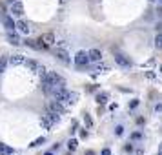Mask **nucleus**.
I'll return each mask as SVG.
<instances>
[{
    "instance_id": "2eb2a0df",
    "label": "nucleus",
    "mask_w": 162,
    "mask_h": 155,
    "mask_svg": "<svg viewBox=\"0 0 162 155\" xmlns=\"http://www.w3.org/2000/svg\"><path fill=\"white\" fill-rule=\"evenodd\" d=\"M0 155H13V148L4 144V142H0Z\"/></svg>"
},
{
    "instance_id": "7c9ffc66",
    "label": "nucleus",
    "mask_w": 162,
    "mask_h": 155,
    "mask_svg": "<svg viewBox=\"0 0 162 155\" xmlns=\"http://www.w3.org/2000/svg\"><path fill=\"white\" fill-rule=\"evenodd\" d=\"M160 71H162V66H160Z\"/></svg>"
},
{
    "instance_id": "1a4fd4ad",
    "label": "nucleus",
    "mask_w": 162,
    "mask_h": 155,
    "mask_svg": "<svg viewBox=\"0 0 162 155\" xmlns=\"http://www.w3.org/2000/svg\"><path fill=\"white\" fill-rule=\"evenodd\" d=\"M48 109H51V112H55V113H66V108L62 106V102H58V100H55V102H49L48 104Z\"/></svg>"
},
{
    "instance_id": "f3484780",
    "label": "nucleus",
    "mask_w": 162,
    "mask_h": 155,
    "mask_svg": "<svg viewBox=\"0 0 162 155\" xmlns=\"http://www.w3.org/2000/svg\"><path fill=\"white\" fill-rule=\"evenodd\" d=\"M108 97H109V95H108L106 91H102V93L97 95V102H99V104H106V102H108Z\"/></svg>"
},
{
    "instance_id": "473e14b6",
    "label": "nucleus",
    "mask_w": 162,
    "mask_h": 155,
    "mask_svg": "<svg viewBox=\"0 0 162 155\" xmlns=\"http://www.w3.org/2000/svg\"><path fill=\"white\" fill-rule=\"evenodd\" d=\"M160 2H162V0H160Z\"/></svg>"
},
{
    "instance_id": "dca6fc26",
    "label": "nucleus",
    "mask_w": 162,
    "mask_h": 155,
    "mask_svg": "<svg viewBox=\"0 0 162 155\" xmlns=\"http://www.w3.org/2000/svg\"><path fill=\"white\" fill-rule=\"evenodd\" d=\"M7 62H9V58H7L6 55H2V57H0V73H2V71H6V66H7Z\"/></svg>"
},
{
    "instance_id": "0eeeda50",
    "label": "nucleus",
    "mask_w": 162,
    "mask_h": 155,
    "mask_svg": "<svg viewBox=\"0 0 162 155\" xmlns=\"http://www.w3.org/2000/svg\"><path fill=\"white\" fill-rule=\"evenodd\" d=\"M9 64L11 66H20V64H26V57L22 53H15L9 57Z\"/></svg>"
},
{
    "instance_id": "c85d7f7f",
    "label": "nucleus",
    "mask_w": 162,
    "mask_h": 155,
    "mask_svg": "<svg viewBox=\"0 0 162 155\" xmlns=\"http://www.w3.org/2000/svg\"><path fill=\"white\" fill-rule=\"evenodd\" d=\"M46 155H53V153H51V151H48V153H46Z\"/></svg>"
},
{
    "instance_id": "4468645a",
    "label": "nucleus",
    "mask_w": 162,
    "mask_h": 155,
    "mask_svg": "<svg viewBox=\"0 0 162 155\" xmlns=\"http://www.w3.org/2000/svg\"><path fill=\"white\" fill-rule=\"evenodd\" d=\"M7 42L13 44V46H18V44H22L20 38H18V35H16V33H11V31L7 33Z\"/></svg>"
},
{
    "instance_id": "a878e982",
    "label": "nucleus",
    "mask_w": 162,
    "mask_h": 155,
    "mask_svg": "<svg viewBox=\"0 0 162 155\" xmlns=\"http://www.w3.org/2000/svg\"><path fill=\"white\" fill-rule=\"evenodd\" d=\"M84 121H86V124H87V126H91V119H89V117H87V115H86V117H84Z\"/></svg>"
},
{
    "instance_id": "f257e3e1",
    "label": "nucleus",
    "mask_w": 162,
    "mask_h": 155,
    "mask_svg": "<svg viewBox=\"0 0 162 155\" xmlns=\"http://www.w3.org/2000/svg\"><path fill=\"white\" fill-rule=\"evenodd\" d=\"M53 97H55V100H58V102H62V104H73V102H77L78 93H75V91H67L66 88H64V90L55 91Z\"/></svg>"
},
{
    "instance_id": "f8f14e48",
    "label": "nucleus",
    "mask_w": 162,
    "mask_h": 155,
    "mask_svg": "<svg viewBox=\"0 0 162 155\" xmlns=\"http://www.w3.org/2000/svg\"><path fill=\"white\" fill-rule=\"evenodd\" d=\"M16 29H18L20 33H24V35H28V33L31 31V28H29V24H28L26 20H18V22H16Z\"/></svg>"
},
{
    "instance_id": "bb28decb",
    "label": "nucleus",
    "mask_w": 162,
    "mask_h": 155,
    "mask_svg": "<svg viewBox=\"0 0 162 155\" xmlns=\"http://www.w3.org/2000/svg\"><path fill=\"white\" fill-rule=\"evenodd\" d=\"M86 155H95V153H93V151H91V150H87V151H86Z\"/></svg>"
},
{
    "instance_id": "7ed1b4c3",
    "label": "nucleus",
    "mask_w": 162,
    "mask_h": 155,
    "mask_svg": "<svg viewBox=\"0 0 162 155\" xmlns=\"http://www.w3.org/2000/svg\"><path fill=\"white\" fill-rule=\"evenodd\" d=\"M38 44H40V48L42 49H48V48H51L53 44L57 42V38H55V35L53 33H42L40 37H38V40H37Z\"/></svg>"
},
{
    "instance_id": "b1692460",
    "label": "nucleus",
    "mask_w": 162,
    "mask_h": 155,
    "mask_svg": "<svg viewBox=\"0 0 162 155\" xmlns=\"http://www.w3.org/2000/svg\"><path fill=\"white\" fill-rule=\"evenodd\" d=\"M124 133V128L122 126H117V135H122Z\"/></svg>"
},
{
    "instance_id": "9d476101",
    "label": "nucleus",
    "mask_w": 162,
    "mask_h": 155,
    "mask_svg": "<svg viewBox=\"0 0 162 155\" xmlns=\"http://www.w3.org/2000/svg\"><path fill=\"white\" fill-rule=\"evenodd\" d=\"M2 22H4V26H6L7 31H13L16 28V22H13V16L11 15H4L2 16Z\"/></svg>"
},
{
    "instance_id": "f03ea898",
    "label": "nucleus",
    "mask_w": 162,
    "mask_h": 155,
    "mask_svg": "<svg viewBox=\"0 0 162 155\" xmlns=\"http://www.w3.org/2000/svg\"><path fill=\"white\" fill-rule=\"evenodd\" d=\"M60 121V113H55V112H51V109H49V112L48 113H46V115H42V126L46 128V130H51V126L55 124V122H58Z\"/></svg>"
},
{
    "instance_id": "6ab92c4d",
    "label": "nucleus",
    "mask_w": 162,
    "mask_h": 155,
    "mask_svg": "<svg viewBox=\"0 0 162 155\" xmlns=\"http://www.w3.org/2000/svg\"><path fill=\"white\" fill-rule=\"evenodd\" d=\"M155 48H157V49H162V33H158V35L155 37Z\"/></svg>"
},
{
    "instance_id": "9b49d317",
    "label": "nucleus",
    "mask_w": 162,
    "mask_h": 155,
    "mask_svg": "<svg viewBox=\"0 0 162 155\" xmlns=\"http://www.w3.org/2000/svg\"><path fill=\"white\" fill-rule=\"evenodd\" d=\"M55 57H57L60 62H64V64H67L69 60H71V58H69V55H67V51H66V49H62V48H58V49L55 51Z\"/></svg>"
},
{
    "instance_id": "4be33fe9",
    "label": "nucleus",
    "mask_w": 162,
    "mask_h": 155,
    "mask_svg": "<svg viewBox=\"0 0 162 155\" xmlns=\"http://www.w3.org/2000/svg\"><path fill=\"white\" fill-rule=\"evenodd\" d=\"M102 71H108V66H97V68H93V73H102Z\"/></svg>"
},
{
    "instance_id": "393cba45",
    "label": "nucleus",
    "mask_w": 162,
    "mask_h": 155,
    "mask_svg": "<svg viewBox=\"0 0 162 155\" xmlns=\"http://www.w3.org/2000/svg\"><path fill=\"white\" fill-rule=\"evenodd\" d=\"M102 155H111V150H109V148H106V150H102Z\"/></svg>"
},
{
    "instance_id": "ddd939ff",
    "label": "nucleus",
    "mask_w": 162,
    "mask_h": 155,
    "mask_svg": "<svg viewBox=\"0 0 162 155\" xmlns=\"http://www.w3.org/2000/svg\"><path fill=\"white\" fill-rule=\"evenodd\" d=\"M87 53H89V60H91V62H99V60L102 58V51H100V49H97V48L89 49Z\"/></svg>"
},
{
    "instance_id": "cd10ccee",
    "label": "nucleus",
    "mask_w": 162,
    "mask_h": 155,
    "mask_svg": "<svg viewBox=\"0 0 162 155\" xmlns=\"http://www.w3.org/2000/svg\"><path fill=\"white\" fill-rule=\"evenodd\" d=\"M158 155H162V144H160V148H158Z\"/></svg>"
},
{
    "instance_id": "412c9836",
    "label": "nucleus",
    "mask_w": 162,
    "mask_h": 155,
    "mask_svg": "<svg viewBox=\"0 0 162 155\" xmlns=\"http://www.w3.org/2000/svg\"><path fill=\"white\" fill-rule=\"evenodd\" d=\"M77 146H78V142H77V139H71V141H69V142H67V148H69V150H71V151H75V150H77Z\"/></svg>"
},
{
    "instance_id": "a211bd4d",
    "label": "nucleus",
    "mask_w": 162,
    "mask_h": 155,
    "mask_svg": "<svg viewBox=\"0 0 162 155\" xmlns=\"http://www.w3.org/2000/svg\"><path fill=\"white\" fill-rule=\"evenodd\" d=\"M44 142H46V137H38V139H35L29 146H31V148H37V146H40V144H44Z\"/></svg>"
},
{
    "instance_id": "2f4dec72",
    "label": "nucleus",
    "mask_w": 162,
    "mask_h": 155,
    "mask_svg": "<svg viewBox=\"0 0 162 155\" xmlns=\"http://www.w3.org/2000/svg\"><path fill=\"white\" fill-rule=\"evenodd\" d=\"M151 2H155V0H151Z\"/></svg>"
},
{
    "instance_id": "c756f323",
    "label": "nucleus",
    "mask_w": 162,
    "mask_h": 155,
    "mask_svg": "<svg viewBox=\"0 0 162 155\" xmlns=\"http://www.w3.org/2000/svg\"><path fill=\"white\" fill-rule=\"evenodd\" d=\"M7 2H11V4H13V2H15V0H7Z\"/></svg>"
},
{
    "instance_id": "20e7f679",
    "label": "nucleus",
    "mask_w": 162,
    "mask_h": 155,
    "mask_svg": "<svg viewBox=\"0 0 162 155\" xmlns=\"http://www.w3.org/2000/svg\"><path fill=\"white\" fill-rule=\"evenodd\" d=\"M9 13H11V15H15V16L24 15V4H22L20 0H15V2L11 4V7H9Z\"/></svg>"
},
{
    "instance_id": "423d86ee",
    "label": "nucleus",
    "mask_w": 162,
    "mask_h": 155,
    "mask_svg": "<svg viewBox=\"0 0 162 155\" xmlns=\"http://www.w3.org/2000/svg\"><path fill=\"white\" fill-rule=\"evenodd\" d=\"M87 62H89V53H86V51H78V53L75 55V64L78 66V68L86 66Z\"/></svg>"
},
{
    "instance_id": "6e6552de",
    "label": "nucleus",
    "mask_w": 162,
    "mask_h": 155,
    "mask_svg": "<svg viewBox=\"0 0 162 155\" xmlns=\"http://www.w3.org/2000/svg\"><path fill=\"white\" fill-rule=\"evenodd\" d=\"M115 62H117L119 66H122V68H129V66H131V60H129L128 57H124L122 53H117V55H115Z\"/></svg>"
},
{
    "instance_id": "39448f33",
    "label": "nucleus",
    "mask_w": 162,
    "mask_h": 155,
    "mask_svg": "<svg viewBox=\"0 0 162 155\" xmlns=\"http://www.w3.org/2000/svg\"><path fill=\"white\" fill-rule=\"evenodd\" d=\"M26 66L29 71H35V73H46V68L42 64H38L37 60H26Z\"/></svg>"
},
{
    "instance_id": "5701e85b",
    "label": "nucleus",
    "mask_w": 162,
    "mask_h": 155,
    "mask_svg": "<svg viewBox=\"0 0 162 155\" xmlns=\"http://www.w3.org/2000/svg\"><path fill=\"white\" fill-rule=\"evenodd\" d=\"M4 13H6V6H4L2 2H0V15H2V16H4Z\"/></svg>"
},
{
    "instance_id": "aec40b11",
    "label": "nucleus",
    "mask_w": 162,
    "mask_h": 155,
    "mask_svg": "<svg viewBox=\"0 0 162 155\" xmlns=\"http://www.w3.org/2000/svg\"><path fill=\"white\" fill-rule=\"evenodd\" d=\"M24 44H26V46H29V48H33V49H42L40 44H35V40H26Z\"/></svg>"
}]
</instances>
